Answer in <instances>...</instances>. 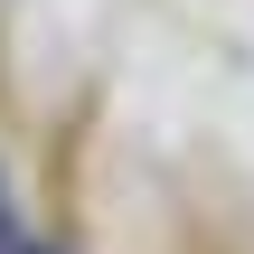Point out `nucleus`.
Instances as JSON below:
<instances>
[{
    "mask_svg": "<svg viewBox=\"0 0 254 254\" xmlns=\"http://www.w3.org/2000/svg\"><path fill=\"white\" fill-rule=\"evenodd\" d=\"M0 254H28V245H19V236H9V226H0Z\"/></svg>",
    "mask_w": 254,
    "mask_h": 254,
    "instance_id": "1",
    "label": "nucleus"
},
{
    "mask_svg": "<svg viewBox=\"0 0 254 254\" xmlns=\"http://www.w3.org/2000/svg\"><path fill=\"white\" fill-rule=\"evenodd\" d=\"M0 226H9V217H0Z\"/></svg>",
    "mask_w": 254,
    "mask_h": 254,
    "instance_id": "2",
    "label": "nucleus"
}]
</instances>
